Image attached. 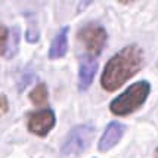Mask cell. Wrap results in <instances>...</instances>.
Listing matches in <instances>:
<instances>
[{
  "label": "cell",
  "mask_w": 158,
  "mask_h": 158,
  "mask_svg": "<svg viewBox=\"0 0 158 158\" xmlns=\"http://www.w3.org/2000/svg\"><path fill=\"white\" fill-rule=\"evenodd\" d=\"M143 65V52L136 44L121 49L106 62L101 76V86L108 92L121 87L129 78L135 76Z\"/></svg>",
  "instance_id": "obj_1"
},
{
  "label": "cell",
  "mask_w": 158,
  "mask_h": 158,
  "mask_svg": "<svg viewBox=\"0 0 158 158\" xmlns=\"http://www.w3.org/2000/svg\"><path fill=\"white\" fill-rule=\"evenodd\" d=\"M149 90H151V84L146 80L131 84L124 93L118 95L111 102V112L115 115H129L131 112H135L143 105V102L149 95Z\"/></svg>",
  "instance_id": "obj_2"
},
{
  "label": "cell",
  "mask_w": 158,
  "mask_h": 158,
  "mask_svg": "<svg viewBox=\"0 0 158 158\" xmlns=\"http://www.w3.org/2000/svg\"><path fill=\"white\" fill-rule=\"evenodd\" d=\"M95 136V129L89 124L77 126L67 135L61 146V154L64 157H76L89 148L92 139Z\"/></svg>",
  "instance_id": "obj_3"
},
{
  "label": "cell",
  "mask_w": 158,
  "mask_h": 158,
  "mask_svg": "<svg viewBox=\"0 0 158 158\" xmlns=\"http://www.w3.org/2000/svg\"><path fill=\"white\" fill-rule=\"evenodd\" d=\"M78 40H81L86 50L90 53V56L99 55L105 48L106 43V31L102 25L96 22H89L78 31Z\"/></svg>",
  "instance_id": "obj_4"
},
{
  "label": "cell",
  "mask_w": 158,
  "mask_h": 158,
  "mask_svg": "<svg viewBox=\"0 0 158 158\" xmlns=\"http://www.w3.org/2000/svg\"><path fill=\"white\" fill-rule=\"evenodd\" d=\"M56 123L55 112L52 110H41L30 114L28 117V130L37 136H46L53 129Z\"/></svg>",
  "instance_id": "obj_5"
},
{
  "label": "cell",
  "mask_w": 158,
  "mask_h": 158,
  "mask_svg": "<svg viewBox=\"0 0 158 158\" xmlns=\"http://www.w3.org/2000/svg\"><path fill=\"white\" fill-rule=\"evenodd\" d=\"M124 131H126V126L124 124L118 123V121H111L106 126L102 138L99 140V145H98L99 151L106 152V151H110L111 148H114L120 142V139L123 138Z\"/></svg>",
  "instance_id": "obj_6"
},
{
  "label": "cell",
  "mask_w": 158,
  "mask_h": 158,
  "mask_svg": "<svg viewBox=\"0 0 158 158\" xmlns=\"http://www.w3.org/2000/svg\"><path fill=\"white\" fill-rule=\"evenodd\" d=\"M98 69V61L90 55H84L80 61V69H78V89L86 90L92 84L95 74Z\"/></svg>",
  "instance_id": "obj_7"
},
{
  "label": "cell",
  "mask_w": 158,
  "mask_h": 158,
  "mask_svg": "<svg viewBox=\"0 0 158 158\" xmlns=\"http://www.w3.org/2000/svg\"><path fill=\"white\" fill-rule=\"evenodd\" d=\"M68 27H64L55 35V39L50 44V49H49V58L50 59H58V58H62V56L67 53L68 50Z\"/></svg>",
  "instance_id": "obj_8"
},
{
  "label": "cell",
  "mask_w": 158,
  "mask_h": 158,
  "mask_svg": "<svg viewBox=\"0 0 158 158\" xmlns=\"http://www.w3.org/2000/svg\"><path fill=\"white\" fill-rule=\"evenodd\" d=\"M30 101L34 105H44L48 102V87L44 83H39L30 93Z\"/></svg>",
  "instance_id": "obj_9"
},
{
  "label": "cell",
  "mask_w": 158,
  "mask_h": 158,
  "mask_svg": "<svg viewBox=\"0 0 158 158\" xmlns=\"http://www.w3.org/2000/svg\"><path fill=\"white\" fill-rule=\"evenodd\" d=\"M9 44L6 46V55L9 58H12V56L18 52V44H19V28L18 27H14L10 30V33H9Z\"/></svg>",
  "instance_id": "obj_10"
},
{
  "label": "cell",
  "mask_w": 158,
  "mask_h": 158,
  "mask_svg": "<svg viewBox=\"0 0 158 158\" xmlns=\"http://www.w3.org/2000/svg\"><path fill=\"white\" fill-rule=\"evenodd\" d=\"M7 39H9V31L3 24H0V55L6 52Z\"/></svg>",
  "instance_id": "obj_11"
},
{
  "label": "cell",
  "mask_w": 158,
  "mask_h": 158,
  "mask_svg": "<svg viewBox=\"0 0 158 158\" xmlns=\"http://www.w3.org/2000/svg\"><path fill=\"white\" fill-rule=\"evenodd\" d=\"M7 111V99L3 95H0V112H6Z\"/></svg>",
  "instance_id": "obj_12"
},
{
  "label": "cell",
  "mask_w": 158,
  "mask_h": 158,
  "mask_svg": "<svg viewBox=\"0 0 158 158\" xmlns=\"http://www.w3.org/2000/svg\"><path fill=\"white\" fill-rule=\"evenodd\" d=\"M155 158H158V148L155 149Z\"/></svg>",
  "instance_id": "obj_13"
}]
</instances>
